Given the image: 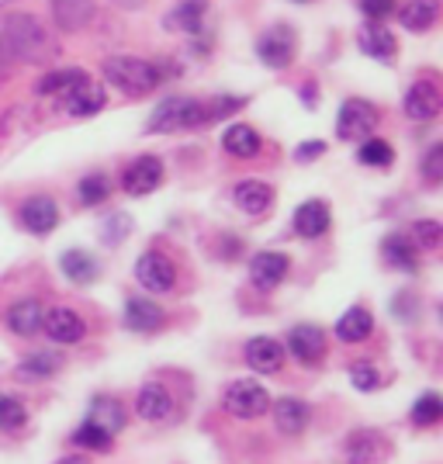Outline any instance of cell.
Returning a JSON list of instances; mask_svg holds the SVG:
<instances>
[{
    "label": "cell",
    "mask_w": 443,
    "mask_h": 464,
    "mask_svg": "<svg viewBox=\"0 0 443 464\" xmlns=\"http://www.w3.org/2000/svg\"><path fill=\"white\" fill-rule=\"evenodd\" d=\"M0 42L11 53V59H21V63H49L56 56L53 32L32 14H14V18L0 21Z\"/></svg>",
    "instance_id": "obj_1"
},
{
    "label": "cell",
    "mask_w": 443,
    "mask_h": 464,
    "mask_svg": "<svg viewBox=\"0 0 443 464\" xmlns=\"http://www.w3.org/2000/svg\"><path fill=\"white\" fill-rule=\"evenodd\" d=\"M101 73H104V80H108L115 91H121L125 97H146L163 83L156 63L135 59V56H108L104 66H101Z\"/></svg>",
    "instance_id": "obj_2"
},
{
    "label": "cell",
    "mask_w": 443,
    "mask_h": 464,
    "mask_svg": "<svg viewBox=\"0 0 443 464\" xmlns=\"http://www.w3.org/2000/svg\"><path fill=\"white\" fill-rule=\"evenodd\" d=\"M208 125V111L205 101L194 97H167L163 104H156V111L146 121V132H180V129H197Z\"/></svg>",
    "instance_id": "obj_3"
},
{
    "label": "cell",
    "mask_w": 443,
    "mask_h": 464,
    "mask_svg": "<svg viewBox=\"0 0 443 464\" xmlns=\"http://www.w3.org/2000/svg\"><path fill=\"white\" fill-rule=\"evenodd\" d=\"M294 49H298V39L291 24H274L256 39V56L270 70H288L294 63Z\"/></svg>",
    "instance_id": "obj_4"
},
{
    "label": "cell",
    "mask_w": 443,
    "mask_h": 464,
    "mask_svg": "<svg viewBox=\"0 0 443 464\" xmlns=\"http://www.w3.org/2000/svg\"><path fill=\"white\" fill-rule=\"evenodd\" d=\"M226 412L236 420H256L270 412V395L260 382H232L226 392Z\"/></svg>",
    "instance_id": "obj_5"
},
{
    "label": "cell",
    "mask_w": 443,
    "mask_h": 464,
    "mask_svg": "<svg viewBox=\"0 0 443 464\" xmlns=\"http://www.w3.org/2000/svg\"><path fill=\"white\" fill-rule=\"evenodd\" d=\"M374 129H378V111H374V104L357 101V97L343 101L340 118H336V136L343 139V142H353V139H367Z\"/></svg>",
    "instance_id": "obj_6"
},
{
    "label": "cell",
    "mask_w": 443,
    "mask_h": 464,
    "mask_svg": "<svg viewBox=\"0 0 443 464\" xmlns=\"http://www.w3.org/2000/svg\"><path fill=\"white\" fill-rule=\"evenodd\" d=\"M350 464H381L391 454V444L378 430H353L347 437V447H343Z\"/></svg>",
    "instance_id": "obj_7"
},
{
    "label": "cell",
    "mask_w": 443,
    "mask_h": 464,
    "mask_svg": "<svg viewBox=\"0 0 443 464\" xmlns=\"http://www.w3.org/2000/svg\"><path fill=\"white\" fill-rule=\"evenodd\" d=\"M135 277H139V285L146 291H170L177 281V271L163 253L149 250L135 260Z\"/></svg>",
    "instance_id": "obj_8"
},
{
    "label": "cell",
    "mask_w": 443,
    "mask_h": 464,
    "mask_svg": "<svg viewBox=\"0 0 443 464\" xmlns=\"http://www.w3.org/2000/svg\"><path fill=\"white\" fill-rule=\"evenodd\" d=\"M163 180V163L156 156H139L125 167L121 174V188L132 194V198H142V194H153Z\"/></svg>",
    "instance_id": "obj_9"
},
{
    "label": "cell",
    "mask_w": 443,
    "mask_h": 464,
    "mask_svg": "<svg viewBox=\"0 0 443 464\" xmlns=\"http://www.w3.org/2000/svg\"><path fill=\"white\" fill-rule=\"evenodd\" d=\"M291 271V260H288V253H277V250H264V253H256L250 260V281L256 285V288H277L284 277H288Z\"/></svg>",
    "instance_id": "obj_10"
},
{
    "label": "cell",
    "mask_w": 443,
    "mask_h": 464,
    "mask_svg": "<svg viewBox=\"0 0 443 464\" xmlns=\"http://www.w3.org/2000/svg\"><path fill=\"white\" fill-rule=\"evenodd\" d=\"M288 350L294 353V361L302 364H319L326 353V333L312 323H302L288 333Z\"/></svg>",
    "instance_id": "obj_11"
},
{
    "label": "cell",
    "mask_w": 443,
    "mask_h": 464,
    "mask_svg": "<svg viewBox=\"0 0 443 464\" xmlns=\"http://www.w3.org/2000/svg\"><path fill=\"white\" fill-rule=\"evenodd\" d=\"M402 108H405V115L412 118V121H429V118L440 115L443 97H440V91L429 83V80H419V83H412V87H409Z\"/></svg>",
    "instance_id": "obj_12"
},
{
    "label": "cell",
    "mask_w": 443,
    "mask_h": 464,
    "mask_svg": "<svg viewBox=\"0 0 443 464\" xmlns=\"http://www.w3.org/2000/svg\"><path fill=\"white\" fill-rule=\"evenodd\" d=\"M357 42H361V53L378 59V63H395V56H399L395 35L388 32L385 24H378V21H367L364 28H361V35H357Z\"/></svg>",
    "instance_id": "obj_13"
},
{
    "label": "cell",
    "mask_w": 443,
    "mask_h": 464,
    "mask_svg": "<svg viewBox=\"0 0 443 464\" xmlns=\"http://www.w3.org/2000/svg\"><path fill=\"white\" fill-rule=\"evenodd\" d=\"M63 104H66V111L73 118H91L108 104V97H104V87H101V83H94L91 77H83L70 94L63 97Z\"/></svg>",
    "instance_id": "obj_14"
},
{
    "label": "cell",
    "mask_w": 443,
    "mask_h": 464,
    "mask_svg": "<svg viewBox=\"0 0 443 464\" xmlns=\"http://www.w3.org/2000/svg\"><path fill=\"white\" fill-rule=\"evenodd\" d=\"M21 226L28 232H35V236H45V232H53L59 226V208L53 198H28L24 205H21Z\"/></svg>",
    "instance_id": "obj_15"
},
{
    "label": "cell",
    "mask_w": 443,
    "mask_h": 464,
    "mask_svg": "<svg viewBox=\"0 0 443 464\" xmlns=\"http://www.w3.org/2000/svg\"><path fill=\"white\" fill-rule=\"evenodd\" d=\"M53 7V21H56L59 32L73 35L80 28H87L94 18V0H49Z\"/></svg>",
    "instance_id": "obj_16"
},
{
    "label": "cell",
    "mask_w": 443,
    "mask_h": 464,
    "mask_svg": "<svg viewBox=\"0 0 443 464\" xmlns=\"http://www.w3.org/2000/svg\"><path fill=\"white\" fill-rule=\"evenodd\" d=\"M329 226H332V215H329L326 201L312 198V201L294 208V229H298V236H305V239H323L329 232Z\"/></svg>",
    "instance_id": "obj_17"
},
{
    "label": "cell",
    "mask_w": 443,
    "mask_h": 464,
    "mask_svg": "<svg viewBox=\"0 0 443 464\" xmlns=\"http://www.w3.org/2000/svg\"><path fill=\"white\" fill-rule=\"evenodd\" d=\"M42 329L49 333L53 343H80L87 326H83V319H80L73 309H53V312H45Z\"/></svg>",
    "instance_id": "obj_18"
},
{
    "label": "cell",
    "mask_w": 443,
    "mask_h": 464,
    "mask_svg": "<svg viewBox=\"0 0 443 464\" xmlns=\"http://www.w3.org/2000/svg\"><path fill=\"white\" fill-rule=\"evenodd\" d=\"M170 409H174V399H170V392L159 385V382H149V385L139 388V395H135V412H139L146 423L167 420Z\"/></svg>",
    "instance_id": "obj_19"
},
{
    "label": "cell",
    "mask_w": 443,
    "mask_h": 464,
    "mask_svg": "<svg viewBox=\"0 0 443 464\" xmlns=\"http://www.w3.org/2000/svg\"><path fill=\"white\" fill-rule=\"evenodd\" d=\"M208 11V0H180L174 11L163 18L167 32H184V35H197L201 32V21Z\"/></svg>",
    "instance_id": "obj_20"
},
{
    "label": "cell",
    "mask_w": 443,
    "mask_h": 464,
    "mask_svg": "<svg viewBox=\"0 0 443 464\" xmlns=\"http://www.w3.org/2000/svg\"><path fill=\"white\" fill-rule=\"evenodd\" d=\"M42 319H45V312H42L39 298H18L7 309V326L14 336H35L42 329Z\"/></svg>",
    "instance_id": "obj_21"
},
{
    "label": "cell",
    "mask_w": 443,
    "mask_h": 464,
    "mask_svg": "<svg viewBox=\"0 0 443 464\" xmlns=\"http://www.w3.org/2000/svg\"><path fill=\"white\" fill-rule=\"evenodd\" d=\"M232 201H236L239 212L264 215L270 208V201H274V191H270V184H264V180H239L236 191H232Z\"/></svg>",
    "instance_id": "obj_22"
},
{
    "label": "cell",
    "mask_w": 443,
    "mask_h": 464,
    "mask_svg": "<svg viewBox=\"0 0 443 464\" xmlns=\"http://www.w3.org/2000/svg\"><path fill=\"white\" fill-rule=\"evenodd\" d=\"M163 309L149 302V298H129L125 302V326L132 329V333H156V329L163 326Z\"/></svg>",
    "instance_id": "obj_23"
},
{
    "label": "cell",
    "mask_w": 443,
    "mask_h": 464,
    "mask_svg": "<svg viewBox=\"0 0 443 464\" xmlns=\"http://www.w3.org/2000/svg\"><path fill=\"white\" fill-rule=\"evenodd\" d=\"M270 412H274V426L284 437H298L309 426V406L302 399H277V406H270Z\"/></svg>",
    "instance_id": "obj_24"
},
{
    "label": "cell",
    "mask_w": 443,
    "mask_h": 464,
    "mask_svg": "<svg viewBox=\"0 0 443 464\" xmlns=\"http://www.w3.org/2000/svg\"><path fill=\"white\" fill-rule=\"evenodd\" d=\"M87 423L97 426L108 437H115V433L125 430V409L118 406L115 399H108V395H97L91 402V412H87Z\"/></svg>",
    "instance_id": "obj_25"
},
{
    "label": "cell",
    "mask_w": 443,
    "mask_h": 464,
    "mask_svg": "<svg viewBox=\"0 0 443 464\" xmlns=\"http://www.w3.org/2000/svg\"><path fill=\"white\" fill-rule=\"evenodd\" d=\"M59 368H63V357H59V353L35 350V353H28L18 368H14V378L24 382V385H28V382H45V378H53Z\"/></svg>",
    "instance_id": "obj_26"
},
{
    "label": "cell",
    "mask_w": 443,
    "mask_h": 464,
    "mask_svg": "<svg viewBox=\"0 0 443 464\" xmlns=\"http://www.w3.org/2000/svg\"><path fill=\"white\" fill-rule=\"evenodd\" d=\"M246 361H250V368L270 374V371H277L284 364V347L274 336H253L246 343Z\"/></svg>",
    "instance_id": "obj_27"
},
{
    "label": "cell",
    "mask_w": 443,
    "mask_h": 464,
    "mask_svg": "<svg viewBox=\"0 0 443 464\" xmlns=\"http://www.w3.org/2000/svg\"><path fill=\"white\" fill-rule=\"evenodd\" d=\"M371 333H374V315L367 309H361V305L347 309L340 315V323H336V340L340 343H361Z\"/></svg>",
    "instance_id": "obj_28"
},
{
    "label": "cell",
    "mask_w": 443,
    "mask_h": 464,
    "mask_svg": "<svg viewBox=\"0 0 443 464\" xmlns=\"http://www.w3.org/2000/svg\"><path fill=\"white\" fill-rule=\"evenodd\" d=\"M381 253H385V260L395 267V271H402V274L419 271V250H416V243H412L409 236H399V232H395V236H388Z\"/></svg>",
    "instance_id": "obj_29"
},
{
    "label": "cell",
    "mask_w": 443,
    "mask_h": 464,
    "mask_svg": "<svg viewBox=\"0 0 443 464\" xmlns=\"http://www.w3.org/2000/svg\"><path fill=\"white\" fill-rule=\"evenodd\" d=\"M437 14H440V0H409L399 11V21L405 32H429L437 24Z\"/></svg>",
    "instance_id": "obj_30"
},
{
    "label": "cell",
    "mask_w": 443,
    "mask_h": 464,
    "mask_svg": "<svg viewBox=\"0 0 443 464\" xmlns=\"http://www.w3.org/2000/svg\"><path fill=\"white\" fill-rule=\"evenodd\" d=\"M59 271L73 285H94L97 281V260L87 250H66L59 256Z\"/></svg>",
    "instance_id": "obj_31"
},
{
    "label": "cell",
    "mask_w": 443,
    "mask_h": 464,
    "mask_svg": "<svg viewBox=\"0 0 443 464\" xmlns=\"http://www.w3.org/2000/svg\"><path fill=\"white\" fill-rule=\"evenodd\" d=\"M260 146H264V139L253 125H232L229 132L222 136V150L229 156H239V160H253L260 153Z\"/></svg>",
    "instance_id": "obj_32"
},
{
    "label": "cell",
    "mask_w": 443,
    "mask_h": 464,
    "mask_svg": "<svg viewBox=\"0 0 443 464\" xmlns=\"http://www.w3.org/2000/svg\"><path fill=\"white\" fill-rule=\"evenodd\" d=\"M129 232H132V218H129L125 212L104 215L101 226H97V236H101L104 246H121V243L129 239Z\"/></svg>",
    "instance_id": "obj_33"
},
{
    "label": "cell",
    "mask_w": 443,
    "mask_h": 464,
    "mask_svg": "<svg viewBox=\"0 0 443 464\" xmlns=\"http://www.w3.org/2000/svg\"><path fill=\"white\" fill-rule=\"evenodd\" d=\"M83 77H87L83 70H56V73H49V77L39 80V94H53L63 101Z\"/></svg>",
    "instance_id": "obj_34"
},
{
    "label": "cell",
    "mask_w": 443,
    "mask_h": 464,
    "mask_svg": "<svg viewBox=\"0 0 443 464\" xmlns=\"http://www.w3.org/2000/svg\"><path fill=\"white\" fill-rule=\"evenodd\" d=\"M111 194V180L104 174H91V177H83L77 184V198H80V205H87V208H94V205H101L104 198Z\"/></svg>",
    "instance_id": "obj_35"
},
{
    "label": "cell",
    "mask_w": 443,
    "mask_h": 464,
    "mask_svg": "<svg viewBox=\"0 0 443 464\" xmlns=\"http://www.w3.org/2000/svg\"><path fill=\"white\" fill-rule=\"evenodd\" d=\"M443 416V399L437 392H426L423 399H416L412 406V423L416 426H437Z\"/></svg>",
    "instance_id": "obj_36"
},
{
    "label": "cell",
    "mask_w": 443,
    "mask_h": 464,
    "mask_svg": "<svg viewBox=\"0 0 443 464\" xmlns=\"http://www.w3.org/2000/svg\"><path fill=\"white\" fill-rule=\"evenodd\" d=\"M357 160L364 167H388L395 160V150L388 146L385 139H367L364 146H361V153H357Z\"/></svg>",
    "instance_id": "obj_37"
},
{
    "label": "cell",
    "mask_w": 443,
    "mask_h": 464,
    "mask_svg": "<svg viewBox=\"0 0 443 464\" xmlns=\"http://www.w3.org/2000/svg\"><path fill=\"white\" fill-rule=\"evenodd\" d=\"M70 440H73V447H83V450H108L115 437H108V433H101L97 426L83 423V426L73 430V437H70Z\"/></svg>",
    "instance_id": "obj_38"
},
{
    "label": "cell",
    "mask_w": 443,
    "mask_h": 464,
    "mask_svg": "<svg viewBox=\"0 0 443 464\" xmlns=\"http://www.w3.org/2000/svg\"><path fill=\"white\" fill-rule=\"evenodd\" d=\"M24 420H28V409L21 406L18 399H11V395H0V430H4V433L21 430Z\"/></svg>",
    "instance_id": "obj_39"
},
{
    "label": "cell",
    "mask_w": 443,
    "mask_h": 464,
    "mask_svg": "<svg viewBox=\"0 0 443 464\" xmlns=\"http://www.w3.org/2000/svg\"><path fill=\"white\" fill-rule=\"evenodd\" d=\"M350 382H353L357 392H378L381 388V374H378L374 364H367V361H353L350 364Z\"/></svg>",
    "instance_id": "obj_40"
},
{
    "label": "cell",
    "mask_w": 443,
    "mask_h": 464,
    "mask_svg": "<svg viewBox=\"0 0 443 464\" xmlns=\"http://www.w3.org/2000/svg\"><path fill=\"white\" fill-rule=\"evenodd\" d=\"M412 243H416V246H423V250H437V246L443 243L440 222H433V218H419V222L412 226Z\"/></svg>",
    "instance_id": "obj_41"
},
{
    "label": "cell",
    "mask_w": 443,
    "mask_h": 464,
    "mask_svg": "<svg viewBox=\"0 0 443 464\" xmlns=\"http://www.w3.org/2000/svg\"><path fill=\"white\" fill-rule=\"evenodd\" d=\"M243 104H246V97H215L212 104H205V111H208V121H218L226 115H236Z\"/></svg>",
    "instance_id": "obj_42"
},
{
    "label": "cell",
    "mask_w": 443,
    "mask_h": 464,
    "mask_svg": "<svg viewBox=\"0 0 443 464\" xmlns=\"http://www.w3.org/2000/svg\"><path fill=\"white\" fill-rule=\"evenodd\" d=\"M423 177L426 184H440L443 180V146H433L423 160Z\"/></svg>",
    "instance_id": "obj_43"
},
{
    "label": "cell",
    "mask_w": 443,
    "mask_h": 464,
    "mask_svg": "<svg viewBox=\"0 0 443 464\" xmlns=\"http://www.w3.org/2000/svg\"><path fill=\"white\" fill-rule=\"evenodd\" d=\"M391 7H395V0H361V11H364L371 21H378V24L391 14Z\"/></svg>",
    "instance_id": "obj_44"
},
{
    "label": "cell",
    "mask_w": 443,
    "mask_h": 464,
    "mask_svg": "<svg viewBox=\"0 0 443 464\" xmlns=\"http://www.w3.org/2000/svg\"><path fill=\"white\" fill-rule=\"evenodd\" d=\"M326 153V142H302L298 150H294V160H302V163H312L315 156Z\"/></svg>",
    "instance_id": "obj_45"
},
{
    "label": "cell",
    "mask_w": 443,
    "mask_h": 464,
    "mask_svg": "<svg viewBox=\"0 0 443 464\" xmlns=\"http://www.w3.org/2000/svg\"><path fill=\"white\" fill-rule=\"evenodd\" d=\"M111 4H115V7H121V11H139L146 0H111Z\"/></svg>",
    "instance_id": "obj_46"
},
{
    "label": "cell",
    "mask_w": 443,
    "mask_h": 464,
    "mask_svg": "<svg viewBox=\"0 0 443 464\" xmlns=\"http://www.w3.org/2000/svg\"><path fill=\"white\" fill-rule=\"evenodd\" d=\"M56 464H87V458H83V454H66V458H59Z\"/></svg>",
    "instance_id": "obj_47"
},
{
    "label": "cell",
    "mask_w": 443,
    "mask_h": 464,
    "mask_svg": "<svg viewBox=\"0 0 443 464\" xmlns=\"http://www.w3.org/2000/svg\"><path fill=\"white\" fill-rule=\"evenodd\" d=\"M11 63H14V59H11V53H7V49H4V42H0V70H7Z\"/></svg>",
    "instance_id": "obj_48"
},
{
    "label": "cell",
    "mask_w": 443,
    "mask_h": 464,
    "mask_svg": "<svg viewBox=\"0 0 443 464\" xmlns=\"http://www.w3.org/2000/svg\"><path fill=\"white\" fill-rule=\"evenodd\" d=\"M11 4H18V0H0V11H4V7H11Z\"/></svg>",
    "instance_id": "obj_49"
},
{
    "label": "cell",
    "mask_w": 443,
    "mask_h": 464,
    "mask_svg": "<svg viewBox=\"0 0 443 464\" xmlns=\"http://www.w3.org/2000/svg\"><path fill=\"white\" fill-rule=\"evenodd\" d=\"M294 4H309V0H294Z\"/></svg>",
    "instance_id": "obj_50"
}]
</instances>
